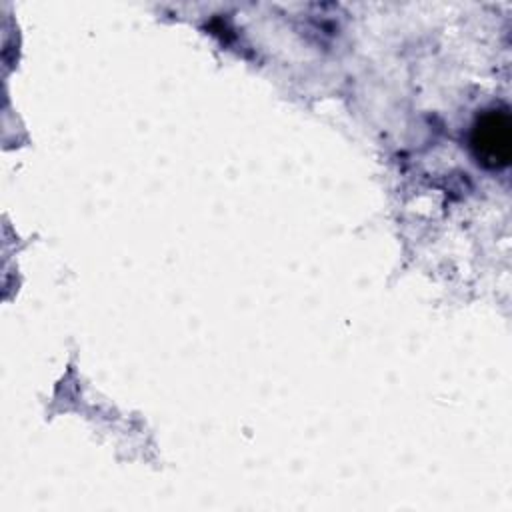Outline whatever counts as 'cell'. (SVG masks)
Instances as JSON below:
<instances>
[{
	"label": "cell",
	"instance_id": "cell-1",
	"mask_svg": "<svg viewBox=\"0 0 512 512\" xmlns=\"http://www.w3.org/2000/svg\"><path fill=\"white\" fill-rule=\"evenodd\" d=\"M468 148L478 166L504 170L512 158V122L508 108L490 106L476 114L468 132Z\"/></svg>",
	"mask_w": 512,
	"mask_h": 512
}]
</instances>
